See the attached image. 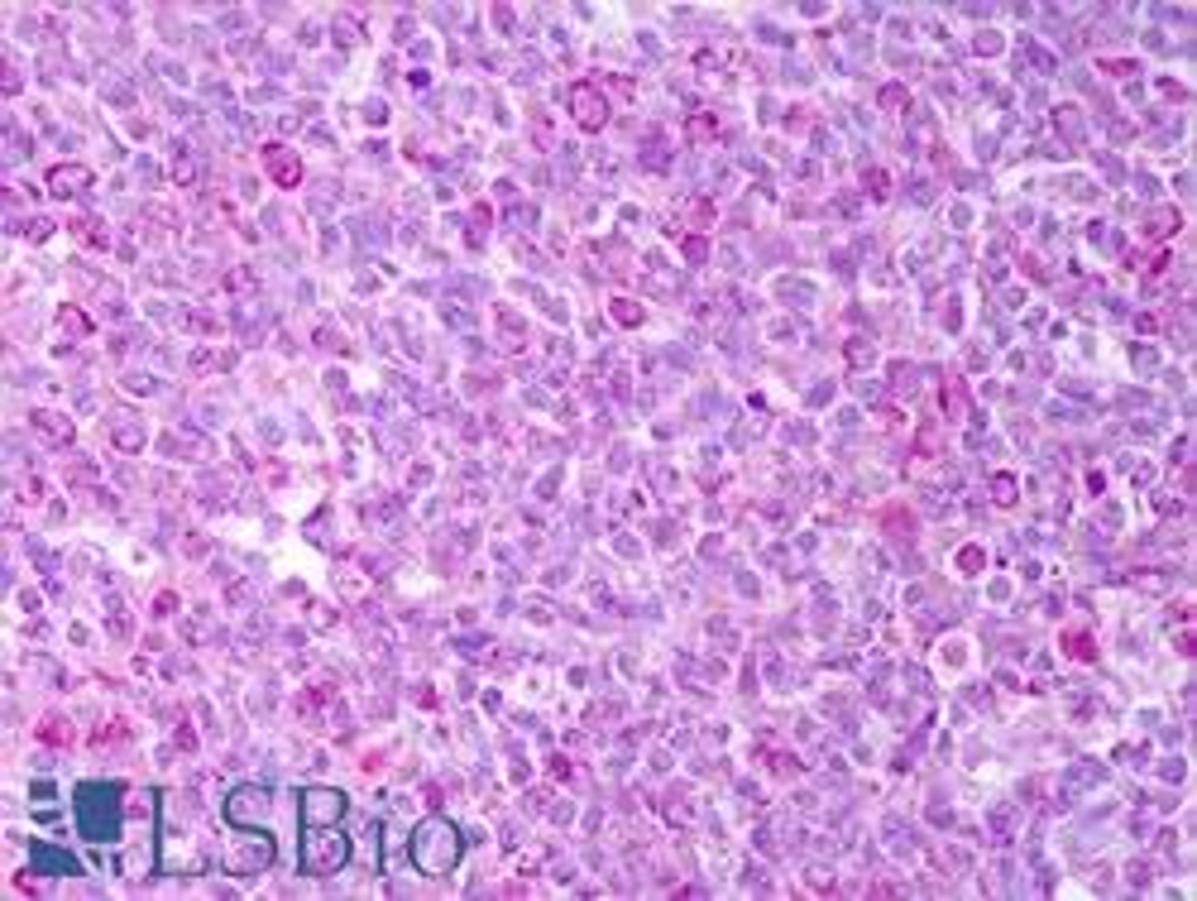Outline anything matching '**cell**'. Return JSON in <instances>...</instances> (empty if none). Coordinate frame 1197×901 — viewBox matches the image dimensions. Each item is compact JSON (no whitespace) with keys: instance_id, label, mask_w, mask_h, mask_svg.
Wrapping results in <instances>:
<instances>
[{"instance_id":"cell-1","label":"cell","mask_w":1197,"mask_h":901,"mask_svg":"<svg viewBox=\"0 0 1197 901\" xmlns=\"http://www.w3.org/2000/svg\"><path fill=\"white\" fill-rule=\"evenodd\" d=\"M72 811H77V830L91 844H111L125 820V787L120 782H77L72 791Z\"/></svg>"},{"instance_id":"cell-2","label":"cell","mask_w":1197,"mask_h":901,"mask_svg":"<svg viewBox=\"0 0 1197 901\" xmlns=\"http://www.w3.org/2000/svg\"><path fill=\"white\" fill-rule=\"evenodd\" d=\"M407 854H413L417 873L445 878V873H455V863H461V854H465V835L455 830L445 815H427V820L413 830V839H407Z\"/></svg>"},{"instance_id":"cell-3","label":"cell","mask_w":1197,"mask_h":901,"mask_svg":"<svg viewBox=\"0 0 1197 901\" xmlns=\"http://www.w3.org/2000/svg\"><path fill=\"white\" fill-rule=\"evenodd\" d=\"M350 863V839L335 825H312L302 835V873L307 878H331Z\"/></svg>"},{"instance_id":"cell-4","label":"cell","mask_w":1197,"mask_h":901,"mask_svg":"<svg viewBox=\"0 0 1197 901\" xmlns=\"http://www.w3.org/2000/svg\"><path fill=\"white\" fill-rule=\"evenodd\" d=\"M269 811H273V791L259 787V782H245L225 796V820L240 825V830H264L269 825Z\"/></svg>"},{"instance_id":"cell-5","label":"cell","mask_w":1197,"mask_h":901,"mask_svg":"<svg viewBox=\"0 0 1197 901\" xmlns=\"http://www.w3.org/2000/svg\"><path fill=\"white\" fill-rule=\"evenodd\" d=\"M269 863H273V839L259 835V830L240 835L231 844V854H225V868H231L235 878H254V873H264Z\"/></svg>"},{"instance_id":"cell-6","label":"cell","mask_w":1197,"mask_h":901,"mask_svg":"<svg viewBox=\"0 0 1197 901\" xmlns=\"http://www.w3.org/2000/svg\"><path fill=\"white\" fill-rule=\"evenodd\" d=\"M345 815V796L335 787H307L297 796V820H302V830H312V825H335Z\"/></svg>"},{"instance_id":"cell-7","label":"cell","mask_w":1197,"mask_h":901,"mask_svg":"<svg viewBox=\"0 0 1197 901\" xmlns=\"http://www.w3.org/2000/svg\"><path fill=\"white\" fill-rule=\"evenodd\" d=\"M571 115H575L579 130H603L609 125V101H603L599 87L579 82V87H571Z\"/></svg>"},{"instance_id":"cell-8","label":"cell","mask_w":1197,"mask_h":901,"mask_svg":"<svg viewBox=\"0 0 1197 901\" xmlns=\"http://www.w3.org/2000/svg\"><path fill=\"white\" fill-rule=\"evenodd\" d=\"M91 183V173L82 163H58V168H48V192H53L58 202H68V197H77V192H87Z\"/></svg>"},{"instance_id":"cell-9","label":"cell","mask_w":1197,"mask_h":901,"mask_svg":"<svg viewBox=\"0 0 1197 901\" xmlns=\"http://www.w3.org/2000/svg\"><path fill=\"white\" fill-rule=\"evenodd\" d=\"M34 868L48 873V878H77L82 863L68 854V849H53V844H34Z\"/></svg>"},{"instance_id":"cell-10","label":"cell","mask_w":1197,"mask_h":901,"mask_svg":"<svg viewBox=\"0 0 1197 901\" xmlns=\"http://www.w3.org/2000/svg\"><path fill=\"white\" fill-rule=\"evenodd\" d=\"M264 163H269V173L278 178V187H297L302 183V159L293 149H269V159Z\"/></svg>"},{"instance_id":"cell-11","label":"cell","mask_w":1197,"mask_h":901,"mask_svg":"<svg viewBox=\"0 0 1197 901\" xmlns=\"http://www.w3.org/2000/svg\"><path fill=\"white\" fill-rule=\"evenodd\" d=\"M58 327H63V331H72V336H77V341H82V336H91V321L82 317L77 307H63V312H58Z\"/></svg>"},{"instance_id":"cell-12","label":"cell","mask_w":1197,"mask_h":901,"mask_svg":"<svg viewBox=\"0 0 1197 901\" xmlns=\"http://www.w3.org/2000/svg\"><path fill=\"white\" fill-rule=\"evenodd\" d=\"M34 427H48V431H53V437H68V431H72V427L63 423V417H53V413H34Z\"/></svg>"},{"instance_id":"cell-13","label":"cell","mask_w":1197,"mask_h":901,"mask_svg":"<svg viewBox=\"0 0 1197 901\" xmlns=\"http://www.w3.org/2000/svg\"><path fill=\"white\" fill-rule=\"evenodd\" d=\"M613 317L633 327V321H643V307H637V303H613Z\"/></svg>"}]
</instances>
